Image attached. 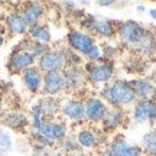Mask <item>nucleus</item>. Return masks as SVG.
Instances as JSON below:
<instances>
[{
	"instance_id": "f257e3e1",
	"label": "nucleus",
	"mask_w": 156,
	"mask_h": 156,
	"mask_svg": "<svg viewBox=\"0 0 156 156\" xmlns=\"http://www.w3.org/2000/svg\"><path fill=\"white\" fill-rule=\"evenodd\" d=\"M101 100L112 107H124L134 104L137 97L130 81L126 80H112L101 88Z\"/></svg>"
},
{
	"instance_id": "f03ea898",
	"label": "nucleus",
	"mask_w": 156,
	"mask_h": 156,
	"mask_svg": "<svg viewBox=\"0 0 156 156\" xmlns=\"http://www.w3.org/2000/svg\"><path fill=\"white\" fill-rule=\"evenodd\" d=\"M84 74L87 83L100 85V84H107L112 81L114 77V65L112 61L100 59L95 62H87L84 65Z\"/></svg>"
},
{
	"instance_id": "7ed1b4c3",
	"label": "nucleus",
	"mask_w": 156,
	"mask_h": 156,
	"mask_svg": "<svg viewBox=\"0 0 156 156\" xmlns=\"http://www.w3.org/2000/svg\"><path fill=\"white\" fill-rule=\"evenodd\" d=\"M149 32H151V29L142 26L140 23L133 22V20H127V22H122L117 25L116 36L124 46L132 49L134 45L139 44Z\"/></svg>"
},
{
	"instance_id": "20e7f679",
	"label": "nucleus",
	"mask_w": 156,
	"mask_h": 156,
	"mask_svg": "<svg viewBox=\"0 0 156 156\" xmlns=\"http://www.w3.org/2000/svg\"><path fill=\"white\" fill-rule=\"evenodd\" d=\"M38 133L44 137L51 146H55L62 137L68 134V123L61 119H45Z\"/></svg>"
},
{
	"instance_id": "39448f33",
	"label": "nucleus",
	"mask_w": 156,
	"mask_h": 156,
	"mask_svg": "<svg viewBox=\"0 0 156 156\" xmlns=\"http://www.w3.org/2000/svg\"><path fill=\"white\" fill-rule=\"evenodd\" d=\"M132 120L134 124H155L156 122V101L153 98H143L134 101L132 110Z\"/></svg>"
},
{
	"instance_id": "423d86ee",
	"label": "nucleus",
	"mask_w": 156,
	"mask_h": 156,
	"mask_svg": "<svg viewBox=\"0 0 156 156\" xmlns=\"http://www.w3.org/2000/svg\"><path fill=\"white\" fill-rule=\"evenodd\" d=\"M34 65H36V58H34L26 51L20 49L19 46L9 55V59L6 62L7 71L10 74H22L23 71H26Z\"/></svg>"
},
{
	"instance_id": "0eeeda50",
	"label": "nucleus",
	"mask_w": 156,
	"mask_h": 156,
	"mask_svg": "<svg viewBox=\"0 0 156 156\" xmlns=\"http://www.w3.org/2000/svg\"><path fill=\"white\" fill-rule=\"evenodd\" d=\"M85 26L93 32L94 35L100 36V38H107L112 39L116 36L117 34V25L114 20L106 19V17L100 16H88Z\"/></svg>"
},
{
	"instance_id": "6e6552de",
	"label": "nucleus",
	"mask_w": 156,
	"mask_h": 156,
	"mask_svg": "<svg viewBox=\"0 0 156 156\" xmlns=\"http://www.w3.org/2000/svg\"><path fill=\"white\" fill-rule=\"evenodd\" d=\"M67 44L73 51H75L77 54L84 56L97 42H95V39L93 38L91 34H87V32H83V30H77V29H75V30H71V32L68 34Z\"/></svg>"
},
{
	"instance_id": "1a4fd4ad",
	"label": "nucleus",
	"mask_w": 156,
	"mask_h": 156,
	"mask_svg": "<svg viewBox=\"0 0 156 156\" xmlns=\"http://www.w3.org/2000/svg\"><path fill=\"white\" fill-rule=\"evenodd\" d=\"M36 65L44 74L62 71L64 68L67 67L65 65V59H64L62 54L59 52V49H48L41 58H38Z\"/></svg>"
},
{
	"instance_id": "9d476101",
	"label": "nucleus",
	"mask_w": 156,
	"mask_h": 156,
	"mask_svg": "<svg viewBox=\"0 0 156 156\" xmlns=\"http://www.w3.org/2000/svg\"><path fill=\"white\" fill-rule=\"evenodd\" d=\"M64 75V84H65V91L68 93H75L80 88H83L84 84L87 83L84 68L81 65H69L62 69Z\"/></svg>"
},
{
	"instance_id": "9b49d317",
	"label": "nucleus",
	"mask_w": 156,
	"mask_h": 156,
	"mask_svg": "<svg viewBox=\"0 0 156 156\" xmlns=\"http://www.w3.org/2000/svg\"><path fill=\"white\" fill-rule=\"evenodd\" d=\"M3 26H5L6 32L12 36L28 34V25L25 22L19 7H13L6 13L5 19H3Z\"/></svg>"
},
{
	"instance_id": "f8f14e48",
	"label": "nucleus",
	"mask_w": 156,
	"mask_h": 156,
	"mask_svg": "<svg viewBox=\"0 0 156 156\" xmlns=\"http://www.w3.org/2000/svg\"><path fill=\"white\" fill-rule=\"evenodd\" d=\"M108 149L114 156H145L142 146L129 143L123 134H117L108 143Z\"/></svg>"
},
{
	"instance_id": "ddd939ff",
	"label": "nucleus",
	"mask_w": 156,
	"mask_h": 156,
	"mask_svg": "<svg viewBox=\"0 0 156 156\" xmlns=\"http://www.w3.org/2000/svg\"><path fill=\"white\" fill-rule=\"evenodd\" d=\"M61 114L67 120H71L74 123L85 122V106H84V100L77 98V97H73V98H68V100L62 101Z\"/></svg>"
},
{
	"instance_id": "4468645a",
	"label": "nucleus",
	"mask_w": 156,
	"mask_h": 156,
	"mask_svg": "<svg viewBox=\"0 0 156 156\" xmlns=\"http://www.w3.org/2000/svg\"><path fill=\"white\" fill-rule=\"evenodd\" d=\"M64 91H65V84H64L62 71L44 74V83H42V90H41L42 95L58 97Z\"/></svg>"
},
{
	"instance_id": "2eb2a0df",
	"label": "nucleus",
	"mask_w": 156,
	"mask_h": 156,
	"mask_svg": "<svg viewBox=\"0 0 156 156\" xmlns=\"http://www.w3.org/2000/svg\"><path fill=\"white\" fill-rule=\"evenodd\" d=\"M127 119V114H126V110L123 107H107L106 113H104V117L101 120V127L104 132H113L116 129L122 127L124 122Z\"/></svg>"
},
{
	"instance_id": "dca6fc26",
	"label": "nucleus",
	"mask_w": 156,
	"mask_h": 156,
	"mask_svg": "<svg viewBox=\"0 0 156 156\" xmlns=\"http://www.w3.org/2000/svg\"><path fill=\"white\" fill-rule=\"evenodd\" d=\"M20 13H22L23 19L26 25L29 26H34L36 23H41L42 19L46 15V7L42 3H38V2H28V3H23L20 5Z\"/></svg>"
},
{
	"instance_id": "f3484780",
	"label": "nucleus",
	"mask_w": 156,
	"mask_h": 156,
	"mask_svg": "<svg viewBox=\"0 0 156 156\" xmlns=\"http://www.w3.org/2000/svg\"><path fill=\"white\" fill-rule=\"evenodd\" d=\"M84 106H85V120L91 123H100L108 107L100 97H88L87 100H84Z\"/></svg>"
},
{
	"instance_id": "a211bd4d",
	"label": "nucleus",
	"mask_w": 156,
	"mask_h": 156,
	"mask_svg": "<svg viewBox=\"0 0 156 156\" xmlns=\"http://www.w3.org/2000/svg\"><path fill=\"white\" fill-rule=\"evenodd\" d=\"M22 77V83L25 85V88L28 90L32 94H38L42 90V83H44V73L38 68V65L28 68L26 71H23L20 74Z\"/></svg>"
},
{
	"instance_id": "6ab92c4d",
	"label": "nucleus",
	"mask_w": 156,
	"mask_h": 156,
	"mask_svg": "<svg viewBox=\"0 0 156 156\" xmlns=\"http://www.w3.org/2000/svg\"><path fill=\"white\" fill-rule=\"evenodd\" d=\"M2 124L10 130H15V132H25L29 127V117L22 112L10 110V112H6L3 114Z\"/></svg>"
},
{
	"instance_id": "aec40b11",
	"label": "nucleus",
	"mask_w": 156,
	"mask_h": 156,
	"mask_svg": "<svg viewBox=\"0 0 156 156\" xmlns=\"http://www.w3.org/2000/svg\"><path fill=\"white\" fill-rule=\"evenodd\" d=\"M38 104L41 107V112L45 119H58L61 114L62 100L59 97H49V95H42L38 100Z\"/></svg>"
},
{
	"instance_id": "412c9836",
	"label": "nucleus",
	"mask_w": 156,
	"mask_h": 156,
	"mask_svg": "<svg viewBox=\"0 0 156 156\" xmlns=\"http://www.w3.org/2000/svg\"><path fill=\"white\" fill-rule=\"evenodd\" d=\"M75 136V140H77L78 146L81 151H91V149H95L98 143H100V139H98V134L95 133L93 129H87L83 127L80 129L78 132L74 133Z\"/></svg>"
},
{
	"instance_id": "4be33fe9",
	"label": "nucleus",
	"mask_w": 156,
	"mask_h": 156,
	"mask_svg": "<svg viewBox=\"0 0 156 156\" xmlns=\"http://www.w3.org/2000/svg\"><path fill=\"white\" fill-rule=\"evenodd\" d=\"M130 51H132L136 56H142V58H147V56L155 55V52H156V35L151 30L145 38L140 41L139 44L134 45Z\"/></svg>"
},
{
	"instance_id": "5701e85b",
	"label": "nucleus",
	"mask_w": 156,
	"mask_h": 156,
	"mask_svg": "<svg viewBox=\"0 0 156 156\" xmlns=\"http://www.w3.org/2000/svg\"><path fill=\"white\" fill-rule=\"evenodd\" d=\"M132 87L134 90V94L137 97V100L143 98H153L155 94V85L152 83L151 78H136L133 81H130Z\"/></svg>"
},
{
	"instance_id": "b1692460",
	"label": "nucleus",
	"mask_w": 156,
	"mask_h": 156,
	"mask_svg": "<svg viewBox=\"0 0 156 156\" xmlns=\"http://www.w3.org/2000/svg\"><path fill=\"white\" fill-rule=\"evenodd\" d=\"M28 35H29V38L30 39L38 41V42L45 44V45H48L51 41H52L51 29L45 22L36 23V25H34V26H29L28 28Z\"/></svg>"
},
{
	"instance_id": "393cba45",
	"label": "nucleus",
	"mask_w": 156,
	"mask_h": 156,
	"mask_svg": "<svg viewBox=\"0 0 156 156\" xmlns=\"http://www.w3.org/2000/svg\"><path fill=\"white\" fill-rule=\"evenodd\" d=\"M19 48H20V49H23V51H26V52H28V54H30L34 58H36V61H38V58H41V56L44 55L46 51L51 49L48 45L41 44V42L34 41V39H30V38L25 39L22 44H20V46H19Z\"/></svg>"
},
{
	"instance_id": "a878e982",
	"label": "nucleus",
	"mask_w": 156,
	"mask_h": 156,
	"mask_svg": "<svg viewBox=\"0 0 156 156\" xmlns=\"http://www.w3.org/2000/svg\"><path fill=\"white\" fill-rule=\"evenodd\" d=\"M55 147L61 152V153H64L65 156L71 155V153H74V152L81 151L80 146H78V143H77V140H75L74 133H71V134L68 133L65 137H62V139L55 145Z\"/></svg>"
},
{
	"instance_id": "bb28decb",
	"label": "nucleus",
	"mask_w": 156,
	"mask_h": 156,
	"mask_svg": "<svg viewBox=\"0 0 156 156\" xmlns=\"http://www.w3.org/2000/svg\"><path fill=\"white\" fill-rule=\"evenodd\" d=\"M124 67H126V69H127L129 73L143 74V73H146V69L149 68V62H147V59L142 58V56L134 55L124 62Z\"/></svg>"
},
{
	"instance_id": "cd10ccee",
	"label": "nucleus",
	"mask_w": 156,
	"mask_h": 156,
	"mask_svg": "<svg viewBox=\"0 0 156 156\" xmlns=\"http://www.w3.org/2000/svg\"><path fill=\"white\" fill-rule=\"evenodd\" d=\"M45 117L41 112V107H39L38 101L34 103L30 108H29V127H30V132H38L42 123H44Z\"/></svg>"
},
{
	"instance_id": "c85d7f7f",
	"label": "nucleus",
	"mask_w": 156,
	"mask_h": 156,
	"mask_svg": "<svg viewBox=\"0 0 156 156\" xmlns=\"http://www.w3.org/2000/svg\"><path fill=\"white\" fill-rule=\"evenodd\" d=\"M13 137L12 133L5 127H0V156H9L13 151Z\"/></svg>"
},
{
	"instance_id": "c756f323",
	"label": "nucleus",
	"mask_w": 156,
	"mask_h": 156,
	"mask_svg": "<svg viewBox=\"0 0 156 156\" xmlns=\"http://www.w3.org/2000/svg\"><path fill=\"white\" fill-rule=\"evenodd\" d=\"M142 149L146 156H156V133L149 130L142 137Z\"/></svg>"
},
{
	"instance_id": "7c9ffc66",
	"label": "nucleus",
	"mask_w": 156,
	"mask_h": 156,
	"mask_svg": "<svg viewBox=\"0 0 156 156\" xmlns=\"http://www.w3.org/2000/svg\"><path fill=\"white\" fill-rule=\"evenodd\" d=\"M59 49V52L62 54V56H64V59H65V65L67 67H69V65H81V62H83V58H81V55L80 54H77L75 51H73L69 46H61V48H58Z\"/></svg>"
},
{
	"instance_id": "2f4dec72",
	"label": "nucleus",
	"mask_w": 156,
	"mask_h": 156,
	"mask_svg": "<svg viewBox=\"0 0 156 156\" xmlns=\"http://www.w3.org/2000/svg\"><path fill=\"white\" fill-rule=\"evenodd\" d=\"M32 156H65L56 147H34Z\"/></svg>"
},
{
	"instance_id": "473e14b6",
	"label": "nucleus",
	"mask_w": 156,
	"mask_h": 156,
	"mask_svg": "<svg viewBox=\"0 0 156 156\" xmlns=\"http://www.w3.org/2000/svg\"><path fill=\"white\" fill-rule=\"evenodd\" d=\"M97 5L100 6V7H108V6L114 5V2L113 0H100V2H97Z\"/></svg>"
},
{
	"instance_id": "72a5a7b5",
	"label": "nucleus",
	"mask_w": 156,
	"mask_h": 156,
	"mask_svg": "<svg viewBox=\"0 0 156 156\" xmlns=\"http://www.w3.org/2000/svg\"><path fill=\"white\" fill-rule=\"evenodd\" d=\"M98 156H114L113 155V152L108 149V147H106V149H101L100 152H98Z\"/></svg>"
},
{
	"instance_id": "f704fd0d",
	"label": "nucleus",
	"mask_w": 156,
	"mask_h": 156,
	"mask_svg": "<svg viewBox=\"0 0 156 156\" xmlns=\"http://www.w3.org/2000/svg\"><path fill=\"white\" fill-rule=\"evenodd\" d=\"M68 156H91V155L85 151H78V152H74V153H71V155H68Z\"/></svg>"
},
{
	"instance_id": "c9c22d12",
	"label": "nucleus",
	"mask_w": 156,
	"mask_h": 156,
	"mask_svg": "<svg viewBox=\"0 0 156 156\" xmlns=\"http://www.w3.org/2000/svg\"><path fill=\"white\" fill-rule=\"evenodd\" d=\"M149 15H151L152 19H155L156 20V9H151V10H149Z\"/></svg>"
},
{
	"instance_id": "e433bc0d",
	"label": "nucleus",
	"mask_w": 156,
	"mask_h": 156,
	"mask_svg": "<svg viewBox=\"0 0 156 156\" xmlns=\"http://www.w3.org/2000/svg\"><path fill=\"white\" fill-rule=\"evenodd\" d=\"M3 44H5V34H0V49H2Z\"/></svg>"
},
{
	"instance_id": "4c0bfd02",
	"label": "nucleus",
	"mask_w": 156,
	"mask_h": 156,
	"mask_svg": "<svg viewBox=\"0 0 156 156\" xmlns=\"http://www.w3.org/2000/svg\"><path fill=\"white\" fill-rule=\"evenodd\" d=\"M151 80H152V83H153V85H155V88H156V71L153 73V75H152Z\"/></svg>"
},
{
	"instance_id": "58836bf2",
	"label": "nucleus",
	"mask_w": 156,
	"mask_h": 156,
	"mask_svg": "<svg viewBox=\"0 0 156 156\" xmlns=\"http://www.w3.org/2000/svg\"><path fill=\"white\" fill-rule=\"evenodd\" d=\"M3 106H5V104H3V98H2V95H0V113L3 112Z\"/></svg>"
},
{
	"instance_id": "ea45409f",
	"label": "nucleus",
	"mask_w": 156,
	"mask_h": 156,
	"mask_svg": "<svg viewBox=\"0 0 156 156\" xmlns=\"http://www.w3.org/2000/svg\"><path fill=\"white\" fill-rule=\"evenodd\" d=\"M5 26H3V23H2V20H0V34H5Z\"/></svg>"
},
{
	"instance_id": "a19ab883",
	"label": "nucleus",
	"mask_w": 156,
	"mask_h": 156,
	"mask_svg": "<svg viewBox=\"0 0 156 156\" xmlns=\"http://www.w3.org/2000/svg\"><path fill=\"white\" fill-rule=\"evenodd\" d=\"M136 9H137V10H139V12H143V10H145V9H146V7H145V6H143V5H139V6H137V7H136Z\"/></svg>"
},
{
	"instance_id": "79ce46f5",
	"label": "nucleus",
	"mask_w": 156,
	"mask_h": 156,
	"mask_svg": "<svg viewBox=\"0 0 156 156\" xmlns=\"http://www.w3.org/2000/svg\"><path fill=\"white\" fill-rule=\"evenodd\" d=\"M153 100L156 101V90H155V94H153Z\"/></svg>"
},
{
	"instance_id": "37998d69",
	"label": "nucleus",
	"mask_w": 156,
	"mask_h": 156,
	"mask_svg": "<svg viewBox=\"0 0 156 156\" xmlns=\"http://www.w3.org/2000/svg\"><path fill=\"white\" fill-rule=\"evenodd\" d=\"M153 132L156 133V122H155V127H153Z\"/></svg>"
},
{
	"instance_id": "c03bdc74",
	"label": "nucleus",
	"mask_w": 156,
	"mask_h": 156,
	"mask_svg": "<svg viewBox=\"0 0 156 156\" xmlns=\"http://www.w3.org/2000/svg\"><path fill=\"white\" fill-rule=\"evenodd\" d=\"M2 6H3V5H2V3H0V9H2Z\"/></svg>"
},
{
	"instance_id": "a18cd8bd",
	"label": "nucleus",
	"mask_w": 156,
	"mask_h": 156,
	"mask_svg": "<svg viewBox=\"0 0 156 156\" xmlns=\"http://www.w3.org/2000/svg\"><path fill=\"white\" fill-rule=\"evenodd\" d=\"M145 156H146V155H145Z\"/></svg>"
}]
</instances>
